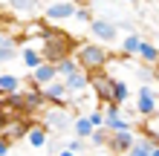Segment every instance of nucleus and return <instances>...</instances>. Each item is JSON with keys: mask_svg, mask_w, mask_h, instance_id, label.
<instances>
[{"mask_svg": "<svg viewBox=\"0 0 159 156\" xmlns=\"http://www.w3.org/2000/svg\"><path fill=\"white\" fill-rule=\"evenodd\" d=\"M133 142H136V130H116V133L107 136V148H104V150H110V156L127 153Z\"/></svg>", "mask_w": 159, "mask_h": 156, "instance_id": "6", "label": "nucleus"}, {"mask_svg": "<svg viewBox=\"0 0 159 156\" xmlns=\"http://www.w3.org/2000/svg\"><path fill=\"white\" fill-rule=\"evenodd\" d=\"M72 20H78V23H90V20H93V15H90V9H87V6H75V15H72Z\"/></svg>", "mask_w": 159, "mask_h": 156, "instance_id": "27", "label": "nucleus"}, {"mask_svg": "<svg viewBox=\"0 0 159 156\" xmlns=\"http://www.w3.org/2000/svg\"><path fill=\"white\" fill-rule=\"evenodd\" d=\"M72 136H78V139H87V136L93 133V124H90V118L87 116H78V118H72Z\"/></svg>", "mask_w": 159, "mask_h": 156, "instance_id": "20", "label": "nucleus"}, {"mask_svg": "<svg viewBox=\"0 0 159 156\" xmlns=\"http://www.w3.org/2000/svg\"><path fill=\"white\" fill-rule=\"evenodd\" d=\"M136 72H139V75L145 78V84H148V81H151V69H148V64H145V67H139Z\"/></svg>", "mask_w": 159, "mask_h": 156, "instance_id": "29", "label": "nucleus"}, {"mask_svg": "<svg viewBox=\"0 0 159 156\" xmlns=\"http://www.w3.org/2000/svg\"><path fill=\"white\" fill-rule=\"evenodd\" d=\"M20 61H23V67H26V69H35V67L43 61V55H41V49L26 47V43H23V55H20Z\"/></svg>", "mask_w": 159, "mask_h": 156, "instance_id": "19", "label": "nucleus"}, {"mask_svg": "<svg viewBox=\"0 0 159 156\" xmlns=\"http://www.w3.org/2000/svg\"><path fill=\"white\" fill-rule=\"evenodd\" d=\"M136 55H139L142 64H148V67H156V64H159V49L153 47V43H148V41H139Z\"/></svg>", "mask_w": 159, "mask_h": 156, "instance_id": "17", "label": "nucleus"}, {"mask_svg": "<svg viewBox=\"0 0 159 156\" xmlns=\"http://www.w3.org/2000/svg\"><path fill=\"white\" fill-rule=\"evenodd\" d=\"M41 90H43V98H46L49 107H67V101L72 98L67 84H64V78H52L49 84H43Z\"/></svg>", "mask_w": 159, "mask_h": 156, "instance_id": "5", "label": "nucleus"}, {"mask_svg": "<svg viewBox=\"0 0 159 156\" xmlns=\"http://www.w3.org/2000/svg\"><path fill=\"white\" fill-rule=\"evenodd\" d=\"M75 61H78V67H81V69H87V72H98V69H104V67H107L110 55H107V49H104V43L87 41V43H81V47L75 49Z\"/></svg>", "mask_w": 159, "mask_h": 156, "instance_id": "1", "label": "nucleus"}, {"mask_svg": "<svg viewBox=\"0 0 159 156\" xmlns=\"http://www.w3.org/2000/svg\"><path fill=\"white\" fill-rule=\"evenodd\" d=\"M58 156H78V153H72V150H67V148H61V150H58Z\"/></svg>", "mask_w": 159, "mask_h": 156, "instance_id": "31", "label": "nucleus"}, {"mask_svg": "<svg viewBox=\"0 0 159 156\" xmlns=\"http://www.w3.org/2000/svg\"><path fill=\"white\" fill-rule=\"evenodd\" d=\"M87 26H90V35H93L96 43H116L121 38L116 20H110V17H93Z\"/></svg>", "mask_w": 159, "mask_h": 156, "instance_id": "2", "label": "nucleus"}, {"mask_svg": "<svg viewBox=\"0 0 159 156\" xmlns=\"http://www.w3.org/2000/svg\"><path fill=\"white\" fill-rule=\"evenodd\" d=\"M64 148L72 150V153H84V150H87V139H78V136H72V139L64 142Z\"/></svg>", "mask_w": 159, "mask_h": 156, "instance_id": "25", "label": "nucleus"}, {"mask_svg": "<svg viewBox=\"0 0 159 156\" xmlns=\"http://www.w3.org/2000/svg\"><path fill=\"white\" fill-rule=\"evenodd\" d=\"M151 156H159V142H153V148H151Z\"/></svg>", "mask_w": 159, "mask_h": 156, "instance_id": "32", "label": "nucleus"}, {"mask_svg": "<svg viewBox=\"0 0 159 156\" xmlns=\"http://www.w3.org/2000/svg\"><path fill=\"white\" fill-rule=\"evenodd\" d=\"M139 41H142V38H139V35H136L133 29L121 35V38H119V47H121V58H133V55H136V49H139Z\"/></svg>", "mask_w": 159, "mask_h": 156, "instance_id": "15", "label": "nucleus"}, {"mask_svg": "<svg viewBox=\"0 0 159 156\" xmlns=\"http://www.w3.org/2000/svg\"><path fill=\"white\" fill-rule=\"evenodd\" d=\"M116 156H130V153H116Z\"/></svg>", "mask_w": 159, "mask_h": 156, "instance_id": "34", "label": "nucleus"}, {"mask_svg": "<svg viewBox=\"0 0 159 156\" xmlns=\"http://www.w3.org/2000/svg\"><path fill=\"white\" fill-rule=\"evenodd\" d=\"M23 101H26V113H38L46 107L43 90L41 87H23Z\"/></svg>", "mask_w": 159, "mask_h": 156, "instance_id": "11", "label": "nucleus"}, {"mask_svg": "<svg viewBox=\"0 0 159 156\" xmlns=\"http://www.w3.org/2000/svg\"><path fill=\"white\" fill-rule=\"evenodd\" d=\"M72 3H75V6H84V3H87V0H72Z\"/></svg>", "mask_w": 159, "mask_h": 156, "instance_id": "33", "label": "nucleus"}, {"mask_svg": "<svg viewBox=\"0 0 159 156\" xmlns=\"http://www.w3.org/2000/svg\"><path fill=\"white\" fill-rule=\"evenodd\" d=\"M9 6H12V12H17V15L38 12V0H9Z\"/></svg>", "mask_w": 159, "mask_h": 156, "instance_id": "22", "label": "nucleus"}, {"mask_svg": "<svg viewBox=\"0 0 159 156\" xmlns=\"http://www.w3.org/2000/svg\"><path fill=\"white\" fill-rule=\"evenodd\" d=\"M127 98H130V87H127V81H121V78H110V101L125 104Z\"/></svg>", "mask_w": 159, "mask_h": 156, "instance_id": "16", "label": "nucleus"}, {"mask_svg": "<svg viewBox=\"0 0 159 156\" xmlns=\"http://www.w3.org/2000/svg\"><path fill=\"white\" fill-rule=\"evenodd\" d=\"M90 75H93V72L78 69V72H72V75H67V78H64V84H67L70 96H81L84 90H90Z\"/></svg>", "mask_w": 159, "mask_h": 156, "instance_id": "9", "label": "nucleus"}, {"mask_svg": "<svg viewBox=\"0 0 159 156\" xmlns=\"http://www.w3.org/2000/svg\"><path fill=\"white\" fill-rule=\"evenodd\" d=\"M46 139H49V130H46L43 124H29V130H26V142H29L35 150H41L43 145H46Z\"/></svg>", "mask_w": 159, "mask_h": 156, "instance_id": "14", "label": "nucleus"}, {"mask_svg": "<svg viewBox=\"0 0 159 156\" xmlns=\"http://www.w3.org/2000/svg\"><path fill=\"white\" fill-rule=\"evenodd\" d=\"M107 130H104V127H93V133L87 136V142L93 145V148H107Z\"/></svg>", "mask_w": 159, "mask_h": 156, "instance_id": "24", "label": "nucleus"}, {"mask_svg": "<svg viewBox=\"0 0 159 156\" xmlns=\"http://www.w3.org/2000/svg\"><path fill=\"white\" fill-rule=\"evenodd\" d=\"M15 90H20V78L12 72H0V93H15Z\"/></svg>", "mask_w": 159, "mask_h": 156, "instance_id": "23", "label": "nucleus"}, {"mask_svg": "<svg viewBox=\"0 0 159 156\" xmlns=\"http://www.w3.org/2000/svg\"><path fill=\"white\" fill-rule=\"evenodd\" d=\"M0 35H3V26H0Z\"/></svg>", "mask_w": 159, "mask_h": 156, "instance_id": "36", "label": "nucleus"}, {"mask_svg": "<svg viewBox=\"0 0 159 156\" xmlns=\"http://www.w3.org/2000/svg\"><path fill=\"white\" fill-rule=\"evenodd\" d=\"M26 130H29V122H23V118H9L6 127H3V136L15 145V142H23L26 139Z\"/></svg>", "mask_w": 159, "mask_h": 156, "instance_id": "10", "label": "nucleus"}, {"mask_svg": "<svg viewBox=\"0 0 159 156\" xmlns=\"http://www.w3.org/2000/svg\"><path fill=\"white\" fill-rule=\"evenodd\" d=\"M9 150H12V142H9L6 136L0 133V156H9Z\"/></svg>", "mask_w": 159, "mask_h": 156, "instance_id": "28", "label": "nucleus"}, {"mask_svg": "<svg viewBox=\"0 0 159 156\" xmlns=\"http://www.w3.org/2000/svg\"><path fill=\"white\" fill-rule=\"evenodd\" d=\"M90 87H93V98L98 104L110 101V78L107 75H90Z\"/></svg>", "mask_w": 159, "mask_h": 156, "instance_id": "12", "label": "nucleus"}, {"mask_svg": "<svg viewBox=\"0 0 159 156\" xmlns=\"http://www.w3.org/2000/svg\"><path fill=\"white\" fill-rule=\"evenodd\" d=\"M127 3H136V0H127Z\"/></svg>", "mask_w": 159, "mask_h": 156, "instance_id": "35", "label": "nucleus"}, {"mask_svg": "<svg viewBox=\"0 0 159 156\" xmlns=\"http://www.w3.org/2000/svg\"><path fill=\"white\" fill-rule=\"evenodd\" d=\"M55 69H58V78H67L72 75V72H78V61H75V55H64L61 61H55Z\"/></svg>", "mask_w": 159, "mask_h": 156, "instance_id": "18", "label": "nucleus"}, {"mask_svg": "<svg viewBox=\"0 0 159 156\" xmlns=\"http://www.w3.org/2000/svg\"><path fill=\"white\" fill-rule=\"evenodd\" d=\"M41 124H43L49 133H64L67 127H72V118H70V113H67V107H46Z\"/></svg>", "mask_w": 159, "mask_h": 156, "instance_id": "4", "label": "nucleus"}, {"mask_svg": "<svg viewBox=\"0 0 159 156\" xmlns=\"http://www.w3.org/2000/svg\"><path fill=\"white\" fill-rule=\"evenodd\" d=\"M151 148H153V142L148 139V136H136V142L130 145V156H151Z\"/></svg>", "mask_w": 159, "mask_h": 156, "instance_id": "21", "label": "nucleus"}, {"mask_svg": "<svg viewBox=\"0 0 159 156\" xmlns=\"http://www.w3.org/2000/svg\"><path fill=\"white\" fill-rule=\"evenodd\" d=\"M6 122H9V116H6V110L0 107V133H3V127H6Z\"/></svg>", "mask_w": 159, "mask_h": 156, "instance_id": "30", "label": "nucleus"}, {"mask_svg": "<svg viewBox=\"0 0 159 156\" xmlns=\"http://www.w3.org/2000/svg\"><path fill=\"white\" fill-rule=\"evenodd\" d=\"M87 118H90V124H93V127H101V124H104V110L93 104V113H87Z\"/></svg>", "mask_w": 159, "mask_h": 156, "instance_id": "26", "label": "nucleus"}, {"mask_svg": "<svg viewBox=\"0 0 159 156\" xmlns=\"http://www.w3.org/2000/svg\"><path fill=\"white\" fill-rule=\"evenodd\" d=\"M17 49H20V47H17V41L12 38V35H0V64H9V61H15L17 58Z\"/></svg>", "mask_w": 159, "mask_h": 156, "instance_id": "13", "label": "nucleus"}, {"mask_svg": "<svg viewBox=\"0 0 159 156\" xmlns=\"http://www.w3.org/2000/svg\"><path fill=\"white\" fill-rule=\"evenodd\" d=\"M52 78H58V69H55V64H49V61H41L35 69H29L32 87H43V84H49Z\"/></svg>", "mask_w": 159, "mask_h": 156, "instance_id": "8", "label": "nucleus"}, {"mask_svg": "<svg viewBox=\"0 0 159 156\" xmlns=\"http://www.w3.org/2000/svg\"><path fill=\"white\" fill-rule=\"evenodd\" d=\"M159 113V101H156V93L151 84H142L136 93V116L139 118H151Z\"/></svg>", "mask_w": 159, "mask_h": 156, "instance_id": "3", "label": "nucleus"}, {"mask_svg": "<svg viewBox=\"0 0 159 156\" xmlns=\"http://www.w3.org/2000/svg\"><path fill=\"white\" fill-rule=\"evenodd\" d=\"M72 15H75V3L72 0H58V3H46L43 9V20H72Z\"/></svg>", "mask_w": 159, "mask_h": 156, "instance_id": "7", "label": "nucleus"}]
</instances>
